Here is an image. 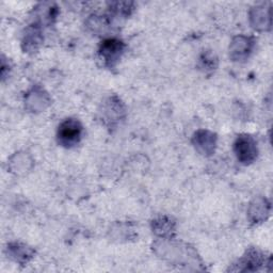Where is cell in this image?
<instances>
[{
    "label": "cell",
    "mask_w": 273,
    "mask_h": 273,
    "mask_svg": "<svg viewBox=\"0 0 273 273\" xmlns=\"http://www.w3.org/2000/svg\"><path fill=\"white\" fill-rule=\"evenodd\" d=\"M239 145H241L242 147H244V150L238 147V155L241 157V158L243 156L249 158L254 153V151H253V144L251 143V141H249V140H241V141L239 142Z\"/></svg>",
    "instance_id": "7a4b0ae2"
},
{
    "label": "cell",
    "mask_w": 273,
    "mask_h": 273,
    "mask_svg": "<svg viewBox=\"0 0 273 273\" xmlns=\"http://www.w3.org/2000/svg\"><path fill=\"white\" fill-rule=\"evenodd\" d=\"M80 130L78 123L74 121L65 122L60 129V138L65 144H73L79 139Z\"/></svg>",
    "instance_id": "6da1fadb"
}]
</instances>
